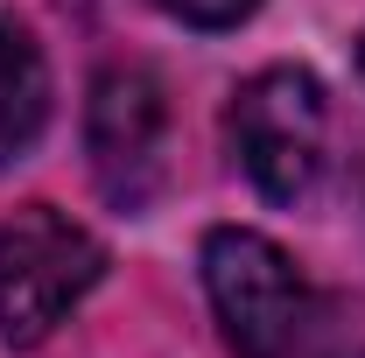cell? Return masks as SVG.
I'll use <instances>...</instances> for the list:
<instances>
[{"label": "cell", "instance_id": "obj_1", "mask_svg": "<svg viewBox=\"0 0 365 358\" xmlns=\"http://www.w3.org/2000/svg\"><path fill=\"white\" fill-rule=\"evenodd\" d=\"M106 274V246L56 204L0 218V344H43Z\"/></svg>", "mask_w": 365, "mask_h": 358}, {"label": "cell", "instance_id": "obj_2", "mask_svg": "<svg viewBox=\"0 0 365 358\" xmlns=\"http://www.w3.org/2000/svg\"><path fill=\"white\" fill-rule=\"evenodd\" d=\"M204 295L239 358H288L295 337L309 330V288L295 260L267 232H246V225L204 232Z\"/></svg>", "mask_w": 365, "mask_h": 358}, {"label": "cell", "instance_id": "obj_3", "mask_svg": "<svg viewBox=\"0 0 365 358\" xmlns=\"http://www.w3.org/2000/svg\"><path fill=\"white\" fill-rule=\"evenodd\" d=\"M323 127H330V106H323V85L295 63H274L260 78L232 91V113H225V134L239 169L253 176L260 197L274 204H295L309 197L323 176Z\"/></svg>", "mask_w": 365, "mask_h": 358}, {"label": "cell", "instance_id": "obj_4", "mask_svg": "<svg viewBox=\"0 0 365 358\" xmlns=\"http://www.w3.org/2000/svg\"><path fill=\"white\" fill-rule=\"evenodd\" d=\"M85 155L98 190L120 211H148V197L169 176V98L155 85V71L113 63L91 78L85 98Z\"/></svg>", "mask_w": 365, "mask_h": 358}, {"label": "cell", "instance_id": "obj_5", "mask_svg": "<svg viewBox=\"0 0 365 358\" xmlns=\"http://www.w3.org/2000/svg\"><path fill=\"white\" fill-rule=\"evenodd\" d=\"M49 127V63L36 36L14 21V14H0V169L7 162H21Z\"/></svg>", "mask_w": 365, "mask_h": 358}, {"label": "cell", "instance_id": "obj_6", "mask_svg": "<svg viewBox=\"0 0 365 358\" xmlns=\"http://www.w3.org/2000/svg\"><path fill=\"white\" fill-rule=\"evenodd\" d=\"M148 7H162V14L182 21V29H239L260 0H148Z\"/></svg>", "mask_w": 365, "mask_h": 358}, {"label": "cell", "instance_id": "obj_7", "mask_svg": "<svg viewBox=\"0 0 365 358\" xmlns=\"http://www.w3.org/2000/svg\"><path fill=\"white\" fill-rule=\"evenodd\" d=\"M359 63H365V43H359Z\"/></svg>", "mask_w": 365, "mask_h": 358}]
</instances>
